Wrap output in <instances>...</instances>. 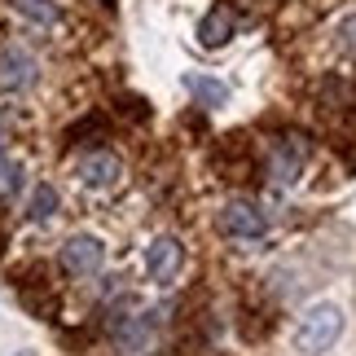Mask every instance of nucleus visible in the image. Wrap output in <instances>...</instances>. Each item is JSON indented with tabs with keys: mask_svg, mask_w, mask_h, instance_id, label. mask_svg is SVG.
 Returning a JSON list of instances; mask_svg holds the SVG:
<instances>
[{
	"mask_svg": "<svg viewBox=\"0 0 356 356\" xmlns=\"http://www.w3.org/2000/svg\"><path fill=\"white\" fill-rule=\"evenodd\" d=\"M339 334H343V308L317 304V308H308L304 321H299V330H295V352L321 356V352H330V348L339 343Z\"/></svg>",
	"mask_w": 356,
	"mask_h": 356,
	"instance_id": "obj_1",
	"label": "nucleus"
},
{
	"mask_svg": "<svg viewBox=\"0 0 356 356\" xmlns=\"http://www.w3.org/2000/svg\"><path fill=\"white\" fill-rule=\"evenodd\" d=\"M220 234L225 238H238V242H259L268 234V216L246 198H229L220 207Z\"/></svg>",
	"mask_w": 356,
	"mask_h": 356,
	"instance_id": "obj_2",
	"label": "nucleus"
},
{
	"mask_svg": "<svg viewBox=\"0 0 356 356\" xmlns=\"http://www.w3.org/2000/svg\"><path fill=\"white\" fill-rule=\"evenodd\" d=\"M304 163H308V141L304 136H282V141H273V154H268V181L277 189L295 185L304 176Z\"/></svg>",
	"mask_w": 356,
	"mask_h": 356,
	"instance_id": "obj_3",
	"label": "nucleus"
},
{
	"mask_svg": "<svg viewBox=\"0 0 356 356\" xmlns=\"http://www.w3.org/2000/svg\"><path fill=\"white\" fill-rule=\"evenodd\" d=\"M35 79H40V62L22 44H5V49H0V88L26 92V88H35Z\"/></svg>",
	"mask_w": 356,
	"mask_h": 356,
	"instance_id": "obj_4",
	"label": "nucleus"
},
{
	"mask_svg": "<svg viewBox=\"0 0 356 356\" xmlns=\"http://www.w3.org/2000/svg\"><path fill=\"white\" fill-rule=\"evenodd\" d=\"M102 264H106V246L88 234H79L62 246V273L66 277H92V273H102Z\"/></svg>",
	"mask_w": 356,
	"mask_h": 356,
	"instance_id": "obj_5",
	"label": "nucleus"
},
{
	"mask_svg": "<svg viewBox=\"0 0 356 356\" xmlns=\"http://www.w3.org/2000/svg\"><path fill=\"white\" fill-rule=\"evenodd\" d=\"M154 339H159V325L149 312H136V317H123L119 321V330H115V348L123 356H145L149 348H154Z\"/></svg>",
	"mask_w": 356,
	"mask_h": 356,
	"instance_id": "obj_6",
	"label": "nucleus"
},
{
	"mask_svg": "<svg viewBox=\"0 0 356 356\" xmlns=\"http://www.w3.org/2000/svg\"><path fill=\"white\" fill-rule=\"evenodd\" d=\"M181 264H185V246L176 242V238H154L149 242V251H145V268H149V277H154L159 286H168V282H176V273H181Z\"/></svg>",
	"mask_w": 356,
	"mask_h": 356,
	"instance_id": "obj_7",
	"label": "nucleus"
},
{
	"mask_svg": "<svg viewBox=\"0 0 356 356\" xmlns=\"http://www.w3.org/2000/svg\"><path fill=\"white\" fill-rule=\"evenodd\" d=\"M75 176H79V185H84V189H111V185H119L123 163L115 154H106V149H97V154H84V159H79Z\"/></svg>",
	"mask_w": 356,
	"mask_h": 356,
	"instance_id": "obj_8",
	"label": "nucleus"
},
{
	"mask_svg": "<svg viewBox=\"0 0 356 356\" xmlns=\"http://www.w3.org/2000/svg\"><path fill=\"white\" fill-rule=\"evenodd\" d=\"M234 31H238L234 9H229V5H211L207 13H202V22H198V44L202 49H225L229 40H234Z\"/></svg>",
	"mask_w": 356,
	"mask_h": 356,
	"instance_id": "obj_9",
	"label": "nucleus"
},
{
	"mask_svg": "<svg viewBox=\"0 0 356 356\" xmlns=\"http://www.w3.org/2000/svg\"><path fill=\"white\" fill-rule=\"evenodd\" d=\"M58 216V189L53 185H35L31 198H26V220L31 225H49Z\"/></svg>",
	"mask_w": 356,
	"mask_h": 356,
	"instance_id": "obj_10",
	"label": "nucleus"
},
{
	"mask_svg": "<svg viewBox=\"0 0 356 356\" xmlns=\"http://www.w3.org/2000/svg\"><path fill=\"white\" fill-rule=\"evenodd\" d=\"M13 9L22 13V18H31L35 26H58L62 22V9L53 5V0H9Z\"/></svg>",
	"mask_w": 356,
	"mask_h": 356,
	"instance_id": "obj_11",
	"label": "nucleus"
},
{
	"mask_svg": "<svg viewBox=\"0 0 356 356\" xmlns=\"http://www.w3.org/2000/svg\"><path fill=\"white\" fill-rule=\"evenodd\" d=\"M185 88L194 92V97H198L202 106H211V111L229 102V88L220 84V79H207V75H189V79H185Z\"/></svg>",
	"mask_w": 356,
	"mask_h": 356,
	"instance_id": "obj_12",
	"label": "nucleus"
},
{
	"mask_svg": "<svg viewBox=\"0 0 356 356\" xmlns=\"http://www.w3.org/2000/svg\"><path fill=\"white\" fill-rule=\"evenodd\" d=\"M339 44H343V53H352V58H356V13L339 22Z\"/></svg>",
	"mask_w": 356,
	"mask_h": 356,
	"instance_id": "obj_13",
	"label": "nucleus"
},
{
	"mask_svg": "<svg viewBox=\"0 0 356 356\" xmlns=\"http://www.w3.org/2000/svg\"><path fill=\"white\" fill-rule=\"evenodd\" d=\"M0 176H9V154H5V145H0Z\"/></svg>",
	"mask_w": 356,
	"mask_h": 356,
	"instance_id": "obj_14",
	"label": "nucleus"
}]
</instances>
